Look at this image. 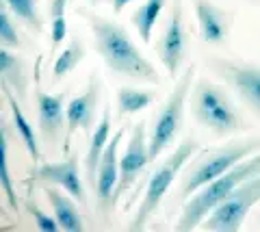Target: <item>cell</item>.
<instances>
[{
	"mask_svg": "<svg viewBox=\"0 0 260 232\" xmlns=\"http://www.w3.org/2000/svg\"><path fill=\"white\" fill-rule=\"evenodd\" d=\"M76 15L87 20L93 33V48L107 63L111 72L126 76L130 81L158 85V72L152 63L139 52V48L130 39L128 30L121 24L113 22L91 9H76Z\"/></svg>",
	"mask_w": 260,
	"mask_h": 232,
	"instance_id": "6da1fadb",
	"label": "cell"
},
{
	"mask_svg": "<svg viewBox=\"0 0 260 232\" xmlns=\"http://www.w3.org/2000/svg\"><path fill=\"white\" fill-rule=\"evenodd\" d=\"M258 150H260V137H247V139L228 141L225 146L215 150L195 152V158H191L182 172L178 197L189 200L198 189L213 182L219 176H223L228 170H232L237 163H241L243 158L251 156Z\"/></svg>",
	"mask_w": 260,
	"mask_h": 232,
	"instance_id": "7a4b0ae2",
	"label": "cell"
},
{
	"mask_svg": "<svg viewBox=\"0 0 260 232\" xmlns=\"http://www.w3.org/2000/svg\"><path fill=\"white\" fill-rule=\"evenodd\" d=\"M258 174H260V152L254 156L243 158L241 163H237L232 170H228L223 176H219L213 182H208V185L195 191L182 206V215L176 223V230L189 232L193 228H200V223L208 217L210 211L217 209L239 185H243L247 178H254Z\"/></svg>",
	"mask_w": 260,
	"mask_h": 232,
	"instance_id": "3957f363",
	"label": "cell"
},
{
	"mask_svg": "<svg viewBox=\"0 0 260 232\" xmlns=\"http://www.w3.org/2000/svg\"><path fill=\"white\" fill-rule=\"evenodd\" d=\"M195 152H200L198 139L195 137H184L180 146H176V150L172 152V154H169L165 161L154 170V174L150 176V180H148V185H145V193H143L139 209H137L135 217L130 219V223H128L130 232H141V230L148 228L150 219L158 213V206L162 202V197L169 193V189H172L174 180L178 178V174L184 170V165L191 161Z\"/></svg>",
	"mask_w": 260,
	"mask_h": 232,
	"instance_id": "277c9868",
	"label": "cell"
},
{
	"mask_svg": "<svg viewBox=\"0 0 260 232\" xmlns=\"http://www.w3.org/2000/svg\"><path fill=\"white\" fill-rule=\"evenodd\" d=\"M191 111L193 117L217 137H228V135L245 130V122H243L239 109L234 107L228 91L208 78H200L195 83L191 95Z\"/></svg>",
	"mask_w": 260,
	"mask_h": 232,
	"instance_id": "5b68a950",
	"label": "cell"
},
{
	"mask_svg": "<svg viewBox=\"0 0 260 232\" xmlns=\"http://www.w3.org/2000/svg\"><path fill=\"white\" fill-rule=\"evenodd\" d=\"M193 78H195V65L191 63V65L184 70V74L176 81L174 91L167 95L165 105L160 107V111L152 119V128L148 132V146H150L152 161H156L162 152L174 143L178 132L182 130L184 105H186V98H189V93H191Z\"/></svg>",
	"mask_w": 260,
	"mask_h": 232,
	"instance_id": "8992f818",
	"label": "cell"
},
{
	"mask_svg": "<svg viewBox=\"0 0 260 232\" xmlns=\"http://www.w3.org/2000/svg\"><path fill=\"white\" fill-rule=\"evenodd\" d=\"M35 107L42 146L54 152L63 146L65 132H68V95L46 93L42 85V57H37L35 61Z\"/></svg>",
	"mask_w": 260,
	"mask_h": 232,
	"instance_id": "52a82bcc",
	"label": "cell"
},
{
	"mask_svg": "<svg viewBox=\"0 0 260 232\" xmlns=\"http://www.w3.org/2000/svg\"><path fill=\"white\" fill-rule=\"evenodd\" d=\"M260 202V174L254 178H247L243 185L228 195L217 209L200 223L202 230L213 232H239L245 223L249 211Z\"/></svg>",
	"mask_w": 260,
	"mask_h": 232,
	"instance_id": "ba28073f",
	"label": "cell"
},
{
	"mask_svg": "<svg viewBox=\"0 0 260 232\" xmlns=\"http://www.w3.org/2000/svg\"><path fill=\"white\" fill-rule=\"evenodd\" d=\"M206 68L221 78L228 89L237 93L251 113L260 117V65L225 57H208Z\"/></svg>",
	"mask_w": 260,
	"mask_h": 232,
	"instance_id": "9c48e42d",
	"label": "cell"
},
{
	"mask_svg": "<svg viewBox=\"0 0 260 232\" xmlns=\"http://www.w3.org/2000/svg\"><path fill=\"white\" fill-rule=\"evenodd\" d=\"M186 46H189V33L184 28V3L182 0H172L165 18V26H162L160 37L156 42V54L172 81L180 72Z\"/></svg>",
	"mask_w": 260,
	"mask_h": 232,
	"instance_id": "30bf717a",
	"label": "cell"
},
{
	"mask_svg": "<svg viewBox=\"0 0 260 232\" xmlns=\"http://www.w3.org/2000/svg\"><path fill=\"white\" fill-rule=\"evenodd\" d=\"M148 163H152L150 146H148V130H145V122H139V124L133 126V130H130L126 152L119 161V182H117V189H115L113 204L117 206L121 202V197L135 187L137 178H139V174L145 170Z\"/></svg>",
	"mask_w": 260,
	"mask_h": 232,
	"instance_id": "8fae6325",
	"label": "cell"
},
{
	"mask_svg": "<svg viewBox=\"0 0 260 232\" xmlns=\"http://www.w3.org/2000/svg\"><path fill=\"white\" fill-rule=\"evenodd\" d=\"M100 91H102L100 78H98V74L93 72V74L89 76L83 93H78L76 98H72L68 102V132H65V141L61 148L65 156L70 154V146H72V139H74L76 130H83L85 135L91 137L93 119L98 113V102H100Z\"/></svg>",
	"mask_w": 260,
	"mask_h": 232,
	"instance_id": "7c38bea8",
	"label": "cell"
},
{
	"mask_svg": "<svg viewBox=\"0 0 260 232\" xmlns=\"http://www.w3.org/2000/svg\"><path fill=\"white\" fill-rule=\"evenodd\" d=\"M121 139H124V128L113 135L107 150L102 154V161L100 167H98V178H95V209L98 215H109L113 204V197H115V189H117V182H119V161H117V148Z\"/></svg>",
	"mask_w": 260,
	"mask_h": 232,
	"instance_id": "4fadbf2b",
	"label": "cell"
},
{
	"mask_svg": "<svg viewBox=\"0 0 260 232\" xmlns=\"http://www.w3.org/2000/svg\"><path fill=\"white\" fill-rule=\"evenodd\" d=\"M193 9L200 24L202 39L210 46L228 44V37H230L234 24V13L217 7L213 0H193Z\"/></svg>",
	"mask_w": 260,
	"mask_h": 232,
	"instance_id": "5bb4252c",
	"label": "cell"
},
{
	"mask_svg": "<svg viewBox=\"0 0 260 232\" xmlns=\"http://www.w3.org/2000/svg\"><path fill=\"white\" fill-rule=\"evenodd\" d=\"M39 180H44L46 185H56L65 189L68 193L76 200V202H87L85 185L80 180V165H78V154L72 152L68 154L63 163H46L39 167Z\"/></svg>",
	"mask_w": 260,
	"mask_h": 232,
	"instance_id": "9a60e30c",
	"label": "cell"
},
{
	"mask_svg": "<svg viewBox=\"0 0 260 232\" xmlns=\"http://www.w3.org/2000/svg\"><path fill=\"white\" fill-rule=\"evenodd\" d=\"M111 124H113V117H111V109L109 105H104V113L100 117V122L93 128L91 132V139H89V150H87V158H85V178H87V187L89 189H95V178H98V167H100L102 161V154L107 150L109 141H111Z\"/></svg>",
	"mask_w": 260,
	"mask_h": 232,
	"instance_id": "2e32d148",
	"label": "cell"
},
{
	"mask_svg": "<svg viewBox=\"0 0 260 232\" xmlns=\"http://www.w3.org/2000/svg\"><path fill=\"white\" fill-rule=\"evenodd\" d=\"M44 193L48 197V204L52 209V215L59 221L61 230L65 232H83L85 230V221H83V215H80L76 202L72 200V195L68 191H61V187L56 185H46L44 187Z\"/></svg>",
	"mask_w": 260,
	"mask_h": 232,
	"instance_id": "e0dca14e",
	"label": "cell"
},
{
	"mask_svg": "<svg viewBox=\"0 0 260 232\" xmlns=\"http://www.w3.org/2000/svg\"><path fill=\"white\" fill-rule=\"evenodd\" d=\"M0 85H3L5 102H7V107H9V111H11L15 132L20 135V139H22V143H24V148L28 150L30 158H32L35 163H39V161H42V146H39V137H37L35 128H32V124L26 119V115H24V111H22V102L18 100V95L13 93L11 87L7 85V83H0Z\"/></svg>",
	"mask_w": 260,
	"mask_h": 232,
	"instance_id": "ac0fdd59",
	"label": "cell"
},
{
	"mask_svg": "<svg viewBox=\"0 0 260 232\" xmlns=\"http://www.w3.org/2000/svg\"><path fill=\"white\" fill-rule=\"evenodd\" d=\"M0 74H3V81L0 83L9 85L13 89V93L18 95V100L22 105H26L30 76H28L26 63H24V59L18 52H11L9 48H3V50H0Z\"/></svg>",
	"mask_w": 260,
	"mask_h": 232,
	"instance_id": "d6986e66",
	"label": "cell"
},
{
	"mask_svg": "<svg viewBox=\"0 0 260 232\" xmlns=\"http://www.w3.org/2000/svg\"><path fill=\"white\" fill-rule=\"evenodd\" d=\"M165 3L167 0H143V3L133 11V15H130V22H133V26L137 28V33H139V37L145 44H150L154 26H156V20L162 13Z\"/></svg>",
	"mask_w": 260,
	"mask_h": 232,
	"instance_id": "ffe728a7",
	"label": "cell"
},
{
	"mask_svg": "<svg viewBox=\"0 0 260 232\" xmlns=\"http://www.w3.org/2000/svg\"><path fill=\"white\" fill-rule=\"evenodd\" d=\"M156 100V91L135 89V87H119L117 89V117H128L148 109Z\"/></svg>",
	"mask_w": 260,
	"mask_h": 232,
	"instance_id": "44dd1931",
	"label": "cell"
},
{
	"mask_svg": "<svg viewBox=\"0 0 260 232\" xmlns=\"http://www.w3.org/2000/svg\"><path fill=\"white\" fill-rule=\"evenodd\" d=\"M15 20H20L30 33L42 35L44 33V18L39 11V0H5Z\"/></svg>",
	"mask_w": 260,
	"mask_h": 232,
	"instance_id": "7402d4cb",
	"label": "cell"
},
{
	"mask_svg": "<svg viewBox=\"0 0 260 232\" xmlns=\"http://www.w3.org/2000/svg\"><path fill=\"white\" fill-rule=\"evenodd\" d=\"M85 59V44L78 35H74L70 39V46L59 54V59H54V65H52V81L59 83L63 81L70 72H74L76 65Z\"/></svg>",
	"mask_w": 260,
	"mask_h": 232,
	"instance_id": "603a6c76",
	"label": "cell"
},
{
	"mask_svg": "<svg viewBox=\"0 0 260 232\" xmlns=\"http://www.w3.org/2000/svg\"><path fill=\"white\" fill-rule=\"evenodd\" d=\"M68 3L70 0H50L48 3V15H50V57L56 52V48L63 44V39L68 37V18H65V11H68Z\"/></svg>",
	"mask_w": 260,
	"mask_h": 232,
	"instance_id": "cb8c5ba5",
	"label": "cell"
},
{
	"mask_svg": "<svg viewBox=\"0 0 260 232\" xmlns=\"http://www.w3.org/2000/svg\"><path fill=\"white\" fill-rule=\"evenodd\" d=\"M0 44H3V48H9V50H20V48H24V42L20 39L18 26H15L11 11L7 5L3 7V11H0Z\"/></svg>",
	"mask_w": 260,
	"mask_h": 232,
	"instance_id": "d4e9b609",
	"label": "cell"
},
{
	"mask_svg": "<svg viewBox=\"0 0 260 232\" xmlns=\"http://www.w3.org/2000/svg\"><path fill=\"white\" fill-rule=\"evenodd\" d=\"M3 191H5L7 204L18 213V209H20L18 195H15V191H13V180H11V172H9V135H7V126H5V146H3Z\"/></svg>",
	"mask_w": 260,
	"mask_h": 232,
	"instance_id": "484cf974",
	"label": "cell"
},
{
	"mask_svg": "<svg viewBox=\"0 0 260 232\" xmlns=\"http://www.w3.org/2000/svg\"><path fill=\"white\" fill-rule=\"evenodd\" d=\"M26 209H28L30 217H32V221H35V226L39 230H44V232H56V230H61V226H59V221H56L54 215L44 213L37 204H32V202L26 204Z\"/></svg>",
	"mask_w": 260,
	"mask_h": 232,
	"instance_id": "4316f807",
	"label": "cell"
},
{
	"mask_svg": "<svg viewBox=\"0 0 260 232\" xmlns=\"http://www.w3.org/2000/svg\"><path fill=\"white\" fill-rule=\"evenodd\" d=\"M130 3H135V0H111L113 11H115V13H121V9H124L126 5H130Z\"/></svg>",
	"mask_w": 260,
	"mask_h": 232,
	"instance_id": "83f0119b",
	"label": "cell"
},
{
	"mask_svg": "<svg viewBox=\"0 0 260 232\" xmlns=\"http://www.w3.org/2000/svg\"><path fill=\"white\" fill-rule=\"evenodd\" d=\"M89 3H91V5H95V3H102V0H89Z\"/></svg>",
	"mask_w": 260,
	"mask_h": 232,
	"instance_id": "f1b7e54d",
	"label": "cell"
},
{
	"mask_svg": "<svg viewBox=\"0 0 260 232\" xmlns=\"http://www.w3.org/2000/svg\"><path fill=\"white\" fill-rule=\"evenodd\" d=\"M258 226H260V217H258Z\"/></svg>",
	"mask_w": 260,
	"mask_h": 232,
	"instance_id": "f546056e",
	"label": "cell"
},
{
	"mask_svg": "<svg viewBox=\"0 0 260 232\" xmlns=\"http://www.w3.org/2000/svg\"><path fill=\"white\" fill-rule=\"evenodd\" d=\"M70 3H74V0H70Z\"/></svg>",
	"mask_w": 260,
	"mask_h": 232,
	"instance_id": "4dcf8cb0",
	"label": "cell"
}]
</instances>
